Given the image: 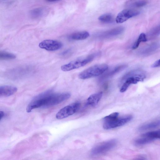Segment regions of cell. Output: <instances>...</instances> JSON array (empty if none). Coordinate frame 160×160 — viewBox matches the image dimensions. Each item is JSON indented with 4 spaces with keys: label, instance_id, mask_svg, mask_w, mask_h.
<instances>
[{
    "label": "cell",
    "instance_id": "3",
    "mask_svg": "<svg viewBox=\"0 0 160 160\" xmlns=\"http://www.w3.org/2000/svg\"><path fill=\"white\" fill-rule=\"evenodd\" d=\"M97 54V53H93L76 59L67 64L62 66L61 69L62 71L66 72L84 66L93 61Z\"/></svg>",
    "mask_w": 160,
    "mask_h": 160
},
{
    "label": "cell",
    "instance_id": "26",
    "mask_svg": "<svg viewBox=\"0 0 160 160\" xmlns=\"http://www.w3.org/2000/svg\"><path fill=\"white\" fill-rule=\"evenodd\" d=\"M160 65V59H159L153 63L151 66V67L152 68H157L159 67Z\"/></svg>",
    "mask_w": 160,
    "mask_h": 160
},
{
    "label": "cell",
    "instance_id": "1",
    "mask_svg": "<svg viewBox=\"0 0 160 160\" xmlns=\"http://www.w3.org/2000/svg\"><path fill=\"white\" fill-rule=\"evenodd\" d=\"M70 94L68 92L58 93H45L42 98V107H49L58 104L68 99Z\"/></svg>",
    "mask_w": 160,
    "mask_h": 160
},
{
    "label": "cell",
    "instance_id": "28",
    "mask_svg": "<svg viewBox=\"0 0 160 160\" xmlns=\"http://www.w3.org/2000/svg\"><path fill=\"white\" fill-rule=\"evenodd\" d=\"M4 112L3 111H0V121L4 117Z\"/></svg>",
    "mask_w": 160,
    "mask_h": 160
},
{
    "label": "cell",
    "instance_id": "20",
    "mask_svg": "<svg viewBox=\"0 0 160 160\" xmlns=\"http://www.w3.org/2000/svg\"><path fill=\"white\" fill-rule=\"evenodd\" d=\"M127 67V65H126L118 66L114 68L112 71H111L108 74V76H107L110 77L111 76L113 75L122 70L124 69Z\"/></svg>",
    "mask_w": 160,
    "mask_h": 160
},
{
    "label": "cell",
    "instance_id": "8",
    "mask_svg": "<svg viewBox=\"0 0 160 160\" xmlns=\"http://www.w3.org/2000/svg\"><path fill=\"white\" fill-rule=\"evenodd\" d=\"M140 14L138 11L130 9H125L121 11L117 15L115 20L117 23H123L129 19L137 16Z\"/></svg>",
    "mask_w": 160,
    "mask_h": 160
},
{
    "label": "cell",
    "instance_id": "24",
    "mask_svg": "<svg viewBox=\"0 0 160 160\" xmlns=\"http://www.w3.org/2000/svg\"><path fill=\"white\" fill-rule=\"evenodd\" d=\"M72 50L71 49H68L62 52L60 54L62 57H66L70 55L72 52Z\"/></svg>",
    "mask_w": 160,
    "mask_h": 160
},
{
    "label": "cell",
    "instance_id": "6",
    "mask_svg": "<svg viewBox=\"0 0 160 160\" xmlns=\"http://www.w3.org/2000/svg\"><path fill=\"white\" fill-rule=\"evenodd\" d=\"M132 118L131 115H128L115 119L104 120L103 128L105 129H109L123 125L130 121Z\"/></svg>",
    "mask_w": 160,
    "mask_h": 160
},
{
    "label": "cell",
    "instance_id": "22",
    "mask_svg": "<svg viewBox=\"0 0 160 160\" xmlns=\"http://www.w3.org/2000/svg\"><path fill=\"white\" fill-rule=\"evenodd\" d=\"M119 114L118 112H114L104 117L103 119L104 120H112L118 118Z\"/></svg>",
    "mask_w": 160,
    "mask_h": 160
},
{
    "label": "cell",
    "instance_id": "5",
    "mask_svg": "<svg viewBox=\"0 0 160 160\" xmlns=\"http://www.w3.org/2000/svg\"><path fill=\"white\" fill-rule=\"evenodd\" d=\"M117 141L112 139L101 142L93 147L91 150V154L92 155H98L105 153L115 147Z\"/></svg>",
    "mask_w": 160,
    "mask_h": 160
},
{
    "label": "cell",
    "instance_id": "2",
    "mask_svg": "<svg viewBox=\"0 0 160 160\" xmlns=\"http://www.w3.org/2000/svg\"><path fill=\"white\" fill-rule=\"evenodd\" d=\"M145 78V74L142 71L135 70L130 72L122 79V80H125V81L120 88V92H125L131 84L143 81Z\"/></svg>",
    "mask_w": 160,
    "mask_h": 160
},
{
    "label": "cell",
    "instance_id": "21",
    "mask_svg": "<svg viewBox=\"0 0 160 160\" xmlns=\"http://www.w3.org/2000/svg\"><path fill=\"white\" fill-rule=\"evenodd\" d=\"M31 16L34 18L41 16L42 13V10L41 8H36L32 10L31 12Z\"/></svg>",
    "mask_w": 160,
    "mask_h": 160
},
{
    "label": "cell",
    "instance_id": "25",
    "mask_svg": "<svg viewBox=\"0 0 160 160\" xmlns=\"http://www.w3.org/2000/svg\"><path fill=\"white\" fill-rule=\"evenodd\" d=\"M140 42H146L147 41V39L145 34L143 33H141L139 35L138 39Z\"/></svg>",
    "mask_w": 160,
    "mask_h": 160
},
{
    "label": "cell",
    "instance_id": "19",
    "mask_svg": "<svg viewBox=\"0 0 160 160\" xmlns=\"http://www.w3.org/2000/svg\"><path fill=\"white\" fill-rule=\"evenodd\" d=\"M160 130L148 132L142 134V136L148 137L155 140L159 138L160 136Z\"/></svg>",
    "mask_w": 160,
    "mask_h": 160
},
{
    "label": "cell",
    "instance_id": "29",
    "mask_svg": "<svg viewBox=\"0 0 160 160\" xmlns=\"http://www.w3.org/2000/svg\"><path fill=\"white\" fill-rule=\"evenodd\" d=\"M136 159H145V157L143 156L140 155Z\"/></svg>",
    "mask_w": 160,
    "mask_h": 160
},
{
    "label": "cell",
    "instance_id": "15",
    "mask_svg": "<svg viewBox=\"0 0 160 160\" xmlns=\"http://www.w3.org/2000/svg\"><path fill=\"white\" fill-rule=\"evenodd\" d=\"M155 140L148 137L142 136L141 138L136 139L134 143L138 146L150 143Z\"/></svg>",
    "mask_w": 160,
    "mask_h": 160
},
{
    "label": "cell",
    "instance_id": "9",
    "mask_svg": "<svg viewBox=\"0 0 160 160\" xmlns=\"http://www.w3.org/2000/svg\"><path fill=\"white\" fill-rule=\"evenodd\" d=\"M62 44L60 41L53 40H46L40 42L39 47L48 51H55L60 49Z\"/></svg>",
    "mask_w": 160,
    "mask_h": 160
},
{
    "label": "cell",
    "instance_id": "13",
    "mask_svg": "<svg viewBox=\"0 0 160 160\" xmlns=\"http://www.w3.org/2000/svg\"><path fill=\"white\" fill-rule=\"evenodd\" d=\"M147 3L146 0H129L125 4L126 7L130 8H140Z\"/></svg>",
    "mask_w": 160,
    "mask_h": 160
},
{
    "label": "cell",
    "instance_id": "16",
    "mask_svg": "<svg viewBox=\"0 0 160 160\" xmlns=\"http://www.w3.org/2000/svg\"><path fill=\"white\" fill-rule=\"evenodd\" d=\"M123 30V28L122 27H118L103 32L102 35L104 36L107 37L113 36L120 34Z\"/></svg>",
    "mask_w": 160,
    "mask_h": 160
},
{
    "label": "cell",
    "instance_id": "27",
    "mask_svg": "<svg viewBox=\"0 0 160 160\" xmlns=\"http://www.w3.org/2000/svg\"><path fill=\"white\" fill-rule=\"evenodd\" d=\"M141 42L138 40L135 42L133 45L132 48V49H135L137 48Z\"/></svg>",
    "mask_w": 160,
    "mask_h": 160
},
{
    "label": "cell",
    "instance_id": "14",
    "mask_svg": "<svg viewBox=\"0 0 160 160\" xmlns=\"http://www.w3.org/2000/svg\"><path fill=\"white\" fill-rule=\"evenodd\" d=\"M160 120H157L143 125L139 128L140 131H144L153 129L158 127L160 126Z\"/></svg>",
    "mask_w": 160,
    "mask_h": 160
},
{
    "label": "cell",
    "instance_id": "17",
    "mask_svg": "<svg viewBox=\"0 0 160 160\" xmlns=\"http://www.w3.org/2000/svg\"><path fill=\"white\" fill-rule=\"evenodd\" d=\"M98 20L102 22L106 23L112 22L114 18L110 13H106L101 15L98 18Z\"/></svg>",
    "mask_w": 160,
    "mask_h": 160
},
{
    "label": "cell",
    "instance_id": "10",
    "mask_svg": "<svg viewBox=\"0 0 160 160\" xmlns=\"http://www.w3.org/2000/svg\"><path fill=\"white\" fill-rule=\"evenodd\" d=\"M17 88L11 85H3L0 86V97H8L15 93Z\"/></svg>",
    "mask_w": 160,
    "mask_h": 160
},
{
    "label": "cell",
    "instance_id": "4",
    "mask_svg": "<svg viewBox=\"0 0 160 160\" xmlns=\"http://www.w3.org/2000/svg\"><path fill=\"white\" fill-rule=\"evenodd\" d=\"M108 68V66L105 64L96 65L81 72L78 77L81 79H85L98 76L103 73Z\"/></svg>",
    "mask_w": 160,
    "mask_h": 160
},
{
    "label": "cell",
    "instance_id": "18",
    "mask_svg": "<svg viewBox=\"0 0 160 160\" xmlns=\"http://www.w3.org/2000/svg\"><path fill=\"white\" fill-rule=\"evenodd\" d=\"M16 58V56L14 54L10 52L0 51V59L3 60H8L14 59Z\"/></svg>",
    "mask_w": 160,
    "mask_h": 160
},
{
    "label": "cell",
    "instance_id": "7",
    "mask_svg": "<svg viewBox=\"0 0 160 160\" xmlns=\"http://www.w3.org/2000/svg\"><path fill=\"white\" fill-rule=\"evenodd\" d=\"M80 103L76 102L67 105L60 110L56 114V118L61 119L71 116L76 112L79 109Z\"/></svg>",
    "mask_w": 160,
    "mask_h": 160
},
{
    "label": "cell",
    "instance_id": "30",
    "mask_svg": "<svg viewBox=\"0 0 160 160\" xmlns=\"http://www.w3.org/2000/svg\"><path fill=\"white\" fill-rule=\"evenodd\" d=\"M57 0H47L48 1L50 2H54V1H57Z\"/></svg>",
    "mask_w": 160,
    "mask_h": 160
},
{
    "label": "cell",
    "instance_id": "12",
    "mask_svg": "<svg viewBox=\"0 0 160 160\" xmlns=\"http://www.w3.org/2000/svg\"><path fill=\"white\" fill-rule=\"evenodd\" d=\"M89 36V33L86 31H82L71 34L69 36L70 39L75 40H84Z\"/></svg>",
    "mask_w": 160,
    "mask_h": 160
},
{
    "label": "cell",
    "instance_id": "23",
    "mask_svg": "<svg viewBox=\"0 0 160 160\" xmlns=\"http://www.w3.org/2000/svg\"><path fill=\"white\" fill-rule=\"evenodd\" d=\"M160 32V27L159 26H157L153 29L150 32V34L152 36H155L158 35L159 33Z\"/></svg>",
    "mask_w": 160,
    "mask_h": 160
},
{
    "label": "cell",
    "instance_id": "11",
    "mask_svg": "<svg viewBox=\"0 0 160 160\" xmlns=\"http://www.w3.org/2000/svg\"><path fill=\"white\" fill-rule=\"evenodd\" d=\"M102 96V92H99L91 95L87 99L86 104L92 107L95 106L98 104Z\"/></svg>",
    "mask_w": 160,
    "mask_h": 160
}]
</instances>
